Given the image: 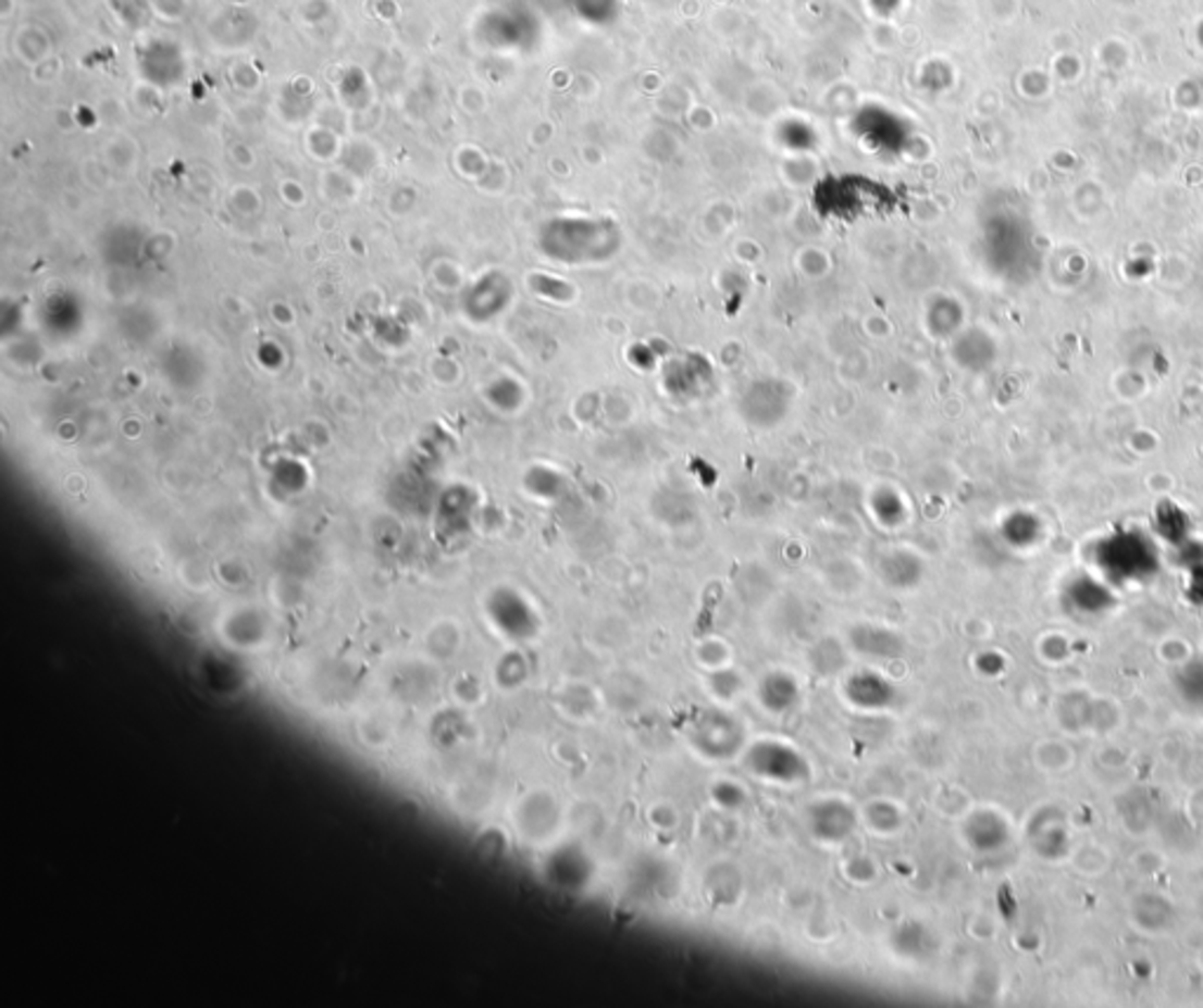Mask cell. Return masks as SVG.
<instances>
[{
    "mask_svg": "<svg viewBox=\"0 0 1203 1008\" xmlns=\"http://www.w3.org/2000/svg\"><path fill=\"white\" fill-rule=\"evenodd\" d=\"M795 390L781 378H757L739 398V412L753 428H776L790 414Z\"/></svg>",
    "mask_w": 1203,
    "mask_h": 1008,
    "instance_id": "cell-1",
    "label": "cell"
},
{
    "mask_svg": "<svg viewBox=\"0 0 1203 1008\" xmlns=\"http://www.w3.org/2000/svg\"><path fill=\"white\" fill-rule=\"evenodd\" d=\"M745 764L757 779H765L771 783H799L809 776V767L799 750L792 748L787 743L779 741H761L755 743L745 755Z\"/></svg>",
    "mask_w": 1203,
    "mask_h": 1008,
    "instance_id": "cell-2",
    "label": "cell"
},
{
    "mask_svg": "<svg viewBox=\"0 0 1203 1008\" xmlns=\"http://www.w3.org/2000/svg\"><path fill=\"white\" fill-rule=\"evenodd\" d=\"M692 741L706 757L722 759L739 752L743 732L736 722L729 720V714L710 712V714H703V720H698Z\"/></svg>",
    "mask_w": 1203,
    "mask_h": 1008,
    "instance_id": "cell-3",
    "label": "cell"
},
{
    "mask_svg": "<svg viewBox=\"0 0 1203 1008\" xmlns=\"http://www.w3.org/2000/svg\"><path fill=\"white\" fill-rule=\"evenodd\" d=\"M858 818L844 799H820L809 809L811 835L823 844H840L856 830Z\"/></svg>",
    "mask_w": 1203,
    "mask_h": 1008,
    "instance_id": "cell-4",
    "label": "cell"
},
{
    "mask_svg": "<svg viewBox=\"0 0 1203 1008\" xmlns=\"http://www.w3.org/2000/svg\"><path fill=\"white\" fill-rule=\"evenodd\" d=\"M489 609H492V617H494L496 625L501 627V631L508 637L526 639V637H532L536 633V627H538L536 613L516 590L494 593Z\"/></svg>",
    "mask_w": 1203,
    "mask_h": 1008,
    "instance_id": "cell-5",
    "label": "cell"
},
{
    "mask_svg": "<svg viewBox=\"0 0 1203 1008\" xmlns=\"http://www.w3.org/2000/svg\"><path fill=\"white\" fill-rule=\"evenodd\" d=\"M844 694L851 700V706H856L860 710H884L893 706V700H896V689H893V684H889L882 675H877L872 670H863V672H856V675H851L844 686Z\"/></svg>",
    "mask_w": 1203,
    "mask_h": 1008,
    "instance_id": "cell-6",
    "label": "cell"
},
{
    "mask_svg": "<svg viewBox=\"0 0 1203 1008\" xmlns=\"http://www.w3.org/2000/svg\"><path fill=\"white\" fill-rule=\"evenodd\" d=\"M759 704L771 714H785L799 704V684L787 672H771L759 682Z\"/></svg>",
    "mask_w": 1203,
    "mask_h": 1008,
    "instance_id": "cell-7",
    "label": "cell"
},
{
    "mask_svg": "<svg viewBox=\"0 0 1203 1008\" xmlns=\"http://www.w3.org/2000/svg\"><path fill=\"white\" fill-rule=\"evenodd\" d=\"M851 645L860 654L875 656V659H896L903 654V639L877 625H858L851 631Z\"/></svg>",
    "mask_w": 1203,
    "mask_h": 1008,
    "instance_id": "cell-8",
    "label": "cell"
},
{
    "mask_svg": "<svg viewBox=\"0 0 1203 1008\" xmlns=\"http://www.w3.org/2000/svg\"><path fill=\"white\" fill-rule=\"evenodd\" d=\"M548 872L553 874V882L560 884L562 888H583L591 880L593 868L588 858L567 846L565 851L553 856Z\"/></svg>",
    "mask_w": 1203,
    "mask_h": 1008,
    "instance_id": "cell-9",
    "label": "cell"
},
{
    "mask_svg": "<svg viewBox=\"0 0 1203 1008\" xmlns=\"http://www.w3.org/2000/svg\"><path fill=\"white\" fill-rule=\"evenodd\" d=\"M879 574H882L886 586L891 588H898V590L913 588L921 578V562L913 552L893 550V552H886L882 562H879Z\"/></svg>",
    "mask_w": 1203,
    "mask_h": 1008,
    "instance_id": "cell-10",
    "label": "cell"
},
{
    "mask_svg": "<svg viewBox=\"0 0 1203 1008\" xmlns=\"http://www.w3.org/2000/svg\"><path fill=\"white\" fill-rule=\"evenodd\" d=\"M870 510H872V518L882 524V527H889V530L901 527L907 515L903 496L891 487H879L872 491Z\"/></svg>",
    "mask_w": 1203,
    "mask_h": 1008,
    "instance_id": "cell-11",
    "label": "cell"
},
{
    "mask_svg": "<svg viewBox=\"0 0 1203 1008\" xmlns=\"http://www.w3.org/2000/svg\"><path fill=\"white\" fill-rule=\"evenodd\" d=\"M526 485L534 489L536 496H543V499H553V496L560 494V489H562V477L550 469H534L530 480H526Z\"/></svg>",
    "mask_w": 1203,
    "mask_h": 1008,
    "instance_id": "cell-12",
    "label": "cell"
},
{
    "mask_svg": "<svg viewBox=\"0 0 1203 1008\" xmlns=\"http://www.w3.org/2000/svg\"><path fill=\"white\" fill-rule=\"evenodd\" d=\"M868 821L879 832H893L901 825V813L889 801H877V805H870L868 809Z\"/></svg>",
    "mask_w": 1203,
    "mask_h": 1008,
    "instance_id": "cell-13",
    "label": "cell"
},
{
    "mask_svg": "<svg viewBox=\"0 0 1203 1008\" xmlns=\"http://www.w3.org/2000/svg\"><path fill=\"white\" fill-rule=\"evenodd\" d=\"M712 797L717 805H720L722 809H729V811H736L743 801H745V791L741 785L731 783V781H720L715 787H712Z\"/></svg>",
    "mask_w": 1203,
    "mask_h": 1008,
    "instance_id": "cell-14",
    "label": "cell"
}]
</instances>
